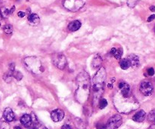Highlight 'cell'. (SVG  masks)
I'll list each match as a JSON object with an SVG mask.
<instances>
[{"instance_id": "4", "label": "cell", "mask_w": 155, "mask_h": 129, "mask_svg": "<svg viewBox=\"0 0 155 129\" xmlns=\"http://www.w3.org/2000/svg\"><path fill=\"white\" fill-rule=\"evenodd\" d=\"M26 68L33 74H40L44 72V66L39 58L36 57H27L24 59Z\"/></svg>"}, {"instance_id": "23", "label": "cell", "mask_w": 155, "mask_h": 129, "mask_svg": "<svg viewBox=\"0 0 155 129\" xmlns=\"http://www.w3.org/2000/svg\"><path fill=\"white\" fill-rule=\"evenodd\" d=\"M3 30L6 34H11L13 33V27L11 24H6L3 27Z\"/></svg>"}, {"instance_id": "8", "label": "cell", "mask_w": 155, "mask_h": 129, "mask_svg": "<svg viewBox=\"0 0 155 129\" xmlns=\"http://www.w3.org/2000/svg\"><path fill=\"white\" fill-rule=\"evenodd\" d=\"M140 92L144 96H150L154 91L153 85L150 82H143L141 83L139 87Z\"/></svg>"}, {"instance_id": "12", "label": "cell", "mask_w": 155, "mask_h": 129, "mask_svg": "<svg viewBox=\"0 0 155 129\" xmlns=\"http://www.w3.org/2000/svg\"><path fill=\"white\" fill-rule=\"evenodd\" d=\"M20 121L24 127H30V125H32V118H31V116L29 114H23L21 117Z\"/></svg>"}, {"instance_id": "22", "label": "cell", "mask_w": 155, "mask_h": 129, "mask_svg": "<svg viewBox=\"0 0 155 129\" xmlns=\"http://www.w3.org/2000/svg\"><path fill=\"white\" fill-rule=\"evenodd\" d=\"M148 119L149 122L155 124V110H151V112H149L148 116Z\"/></svg>"}, {"instance_id": "17", "label": "cell", "mask_w": 155, "mask_h": 129, "mask_svg": "<svg viewBox=\"0 0 155 129\" xmlns=\"http://www.w3.org/2000/svg\"><path fill=\"white\" fill-rule=\"evenodd\" d=\"M32 122H33L34 124V128L36 129H49L47 128L44 125H43V123H41L38 120V118L36 116V115L32 113Z\"/></svg>"}, {"instance_id": "31", "label": "cell", "mask_w": 155, "mask_h": 129, "mask_svg": "<svg viewBox=\"0 0 155 129\" xmlns=\"http://www.w3.org/2000/svg\"><path fill=\"white\" fill-rule=\"evenodd\" d=\"M17 16L19 17H23L25 16V12H23V11H18L17 13Z\"/></svg>"}, {"instance_id": "29", "label": "cell", "mask_w": 155, "mask_h": 129, "mask_svg": "<svg viewBox=\"0 0 155 129\" xmlns=\"http://www.w3.org/2000/svg\"><path fill=\"white\" fill-rule=\"evenodd\" d=\"M148 74L149 76H153L154 74V70L153 68H149L148 70Z\"/></svg>"}, {"instance_id": "26", "label": "cell", "mask_w": 155, "mask_h": 129, "mask_svg": "<svg viewBox=\"0 0 155 129\" xmlns=\"http://www.w3.org/2000/svg\"><path fill=\"white\" fill-rule=\"evenodd\" d=\"M138 2V0H128L127 1L128 6L130 7V8H134V7L137 5Z\"/></svg>"}, {"instance_id": "6", "label": "cell", "mask_w": 155, "mask_h": 129, "mask_svg": "<svg viewBox=\"0 0 155 129\" xmlns=\"http://www.w3.org/2000/svg\"><path fill=\"white\" fill-rule=\"evenodd\" d=\"M52 63L59 70H64L67 65V59L61 54H55L52 56Z\"/></svg>"}, {"instance_id": "30", "label": "cell", "mask_w": 155, "mask_h": 129, "mask_svg": "<svg viewBox=\"0 0 155 129\" xmlns=\"http://www.w3.org/2000/svg\"><path fill=\"white\" fill-rule=\"evenodd\" d=\"M155 19V15H151V16H150V17H148V20H147V21L148 22H151V21H153V20H154Z\"/></svg>"}, {"instance_id": "34", "label": "cell", "mask_w": 155, "mask_h": 129, "mask_svg": "<svg viewBox=\"0 0 155 129\" xmlns=\"http://www.w3.org/2000/svg\"><path fill=\"white\" fill-rule=\"evenodd\" d=\"M149 129H155V124H153V125H151L149 128Z\"/></svg>"}, {"instance_id": "38", "label": "cell", "mask_w": 155, "mask_h": 129, "mask_svg": "<svg viewBox=\"0 0 155 129\" xmlns=\"http://www.w3.org/2000/svg\"><path fill=\"white\" fill-rule=\"evenodd\" d=\"M29 129H36V128H30Z\"/></svg>"}, {"instance_id": "27", "label": "cell", "mask_w": 155, "mask_h": 129, "mask_svg": "<svg viewBox=\"0 0 155 129\" xmlns=\"http://www.w3.org/2000/svg\"><path fill=\"white\" fill-rule=\"evenodd\" d=\"M0 129H10L9 123L7 122H0Z\"/></svg>"}, {"instance_id": "1", "label": "cell", "mask_w": 155, "mask_h": 129, "mask_svg": "<svg viewBox=\"0 0 155 129\" xmlns=\"http://www.w3.org/2000/svg\"><path fill=\"white\" fill-rule=\"evenodd\" d=\"M77 85L76 98L80 104H83L87 100L90 91V78L87 72L83 71L77 76Z\"/></svg>"}, {"instance_id": "5", "label": "cell", "mask_w": 155, "mask_h": 129, "mask_svg": "<svg viewBox=\"0 0 155 129\" xmlns=\"http://www.w3.org/2000/svg\"><path fill=\"white\" fill-rule=\"evenodd\" d=\"M85 4L84 0H64V6L67 10L71 11H77L83 7Z\"/></svg>"}, {"instance_id": "18", "label": "cell", "mask_w": 155, "mask_h": 129, "mask_svg": "<svg viewBox=\"0 0 155 129\" xmlns=\"http://www.w3.org/2000/svg\"><path fill=\"white\" fill-rule=\"evenodd\" d=\"M28 21L31 25L36 26L39 24V23L40 21V19L36 14H30L28 15Z\"/></svg>"}, {"instance_id": "19", "label": "cell", "mask_w": 155, "mask_h": 129, "mask_svg": "<svg viewBox=\"0 0 155 129\" xmlns=\"http://www.w3.org/2000/svg\"><path fill=\"white\" fill-rule=\"evenodd\" d=\"M111 54L114 56V57L117 60L121 59L122 55H123V49L121 48L120 49H116V48H113L111 50Z\"/></svg>"}, {"instance_id": "7", "label": "cell", "mask_w": 155, "mask_h": 129, "mask_svg": "<svg viewBox=\"0 0 155 129\" xmlns=\"http://www.w3.org/2000/svg\"><path fill=\"white\" fill-rule=\"evenodd\" d=\"M123 120L122 117L120 115H114V116L109 118L106 125V128L108 129H117L122 125Z\"/></svg>"}, {"instance_id": "32", "label": "cell", "mask_w": 155, "mask_h": 129, "mask_svg": "<svg viewBox=\"0 0 155 129\" xmlns=\"http://www.w3.org/2000/svg\"><path fill=\"white\" fill-rule=\"evenodd\" d=\"M61 129H71V127H70L69 125H64L61 127Z\"/></svg>"}, {"instance_id": "37", "label": "cell", "mask_w": 155, "mask_h": 129, "mask_svg": "<svg viewBox=\"0 0 155 129\" xmlns=\"http://www.w3.org/2000/svg\"><path fill=\"white\" fill-rule=\"evenodd\" d=\"M2 112L0 111V118H2Z\"/></svg>"}, {"instance_id": "35", "label": "cell", "mask_w": 155, "mask_h": 129, "mask_svg": "<svg viewBox=\"0 0 155 129\" xmlns=\"http://www.w3.org/2000/svg\"><path fill=\"white\" fill-rule=\"evenodd\" d=\"M108 86L109 88H112L114 85H113L112 84H111V83H109V84H108Z\"/></svg>"}, {"instance_id": "2", "label": "cell", "mask_w": 155, "mask_h": 129, "mask_svg": "<svg viewBox=\"0 0 155 129\" xmlns=\"http://www.w3.org/2000/svg\"><path fill=\"white\" fill-rule=\"evenodd\" d=\"M106 78V71L103 66H101L98 72H96L93 78V97H92V103L94 105L98 104L101 97L103 94L104 88V82Z\"/></svg>"}, {"instance_id": "21", "label": "cell", "mask_w": 155, "mask_h": 129, "mask_svg": "<svg viewBox=\"0 0 155 129\" xmlns=\"http://www.w3.org/2000/svg\"><path fill=\"white\" fill-rule=\"evenodd\" d=\"M0 15H1V17L3 18H8L9 15H11L10 10H9L7 8H2L0 9Z\"/></svg>"}, {"instance_id": "14", "label": "cell", "mask_w": 155, "mask_h": 129, "mask_svg": "<svg viewBox=\"0 0 155 129\" xmlns=\"http://www.w3.org/2000/svg\"><path fill=\"white\" fill-rule=\"evenodd\" d=\"M145 116H146V113L144 110H139L138 112H137L136 114L134 115L133 117H132V120L137 122H142L144 120Z\"/></svg>"}, {"instance_id": "10", "label": "cell", "mask_w": 155, "mask_h": 129, "mask_svg": "<svg viewBox=\"0 0 155 129\" xmlns=\"http://www.w3.org/2000/svg\"><path fill=\"white\" fill-rule=\"evenodd\" d=\"M2 117L7 122H11L15 120V116L11 108L7 107L6 109H5L4 112H2Z\"/></svg>"}, {"instance_id": "24", "label": "cell", "mask_w": 155, "mask_h": 129, "mask_svg": "<svg viewBox=\"0 0 155 129\" xmlns=\"http://www.w3.org/2000/svg\"><path fill=\"white\" fill-rule=\"evenodd\" d=\"M12 77L15 78L17 80H21L22 78H23V75L21 74V72H19V71H16L15 70L12 73Z\"/></svg>"}, {"instance_id": "36", "label": "cell", "mask_w": 155, "mask_h": 129, "mask_svg": "<svg viewBox=\"0 0 155 129\" xmlns=\"http://www.w3.org/2000/svg\"><path fill=\"white\" fill-rule=\"evenodd\" d=\"M14 129H21V128L20 127V126H15Z\"/></svg>"}, {"instance_id": "20", "label": "cell", "mask_w": 155, "mask_h": 129, "mask_svg": "<svg viewBox=\"0 0 155 129\" xmlns=\"http://www.w3.org/2000/svg\"><path fill=\"white\" fill-rule=\"evenodd\" d=\"M120 68L122 70H126L130 68V64L127 59H123L120 62Z\"/></svg>"}, {"instance_id": "11", "label": "cell", "mask_w": 155, "mask_h": 129, "mask_svg": "<svg viewBox=\"0 0 155 129\" xmlns=\"http://www.w3.org/2000/svg\"><path fill=\"white\" fill-rule=\"evenodd\" d=\"M118 88L120 90V93L123 96L131 95L130 93V87L125 82H120L118 85Z\"/></svg>"}, {"instance_id": "9", "label": "cell", "mask_w": 155, "mask_h": 129, "mask_svg": "<svg viewBox=\"0 0 155 129\" xmlns=\"http://www.w3.org/2000/svg\"><path fill=\"white\" fill-rule=\"evenodd\" d=\"M64 112L61 109H56L51 112V118L55 122H61L64 118Z\"/></svg>"}, {"instance_id": "39", "label": "cell", "mask_w": 155, "mask_h": 129, "mask_svg": "<svg viewBox=\"0 0 155 129\" xmlns=\"http://www.w3.org/2000/svg\"><path fill=\"white\" fill-rule=\"evenodd\" d=\"M154 32H155V26H154Z\"/></svg>"}, {"instance_id": "15", "label": "cell", "mask_w": 155, "mask_h": 129, "mask_svg": "<svg viewBox=\"0 0 155 129\" xmlns=\"http://www.w3.org/2000/svg\"><path fill=\"white\" fill-rule=\"evenodd\" d=\"M102 63V58L99 55H96L94 57L92 61V68L93 70L98 69V68L101 67Z\"/></svg>"}, {"instance_id": "28", "label": "cell", "mask_w": 155, "mask_h": 129, "mask_svg": "<svg viewBox=\"0 0 155 129\" xmlns=\"http://www.w3.org/2000/svg\"><path fill=\"white\" fill-rule=\"evenodd\" d=\"M96 128L97 129H106V125H104V124H97L96 125Z\"/></svg>"}, {"instance_id": "3", "label": "cell", "mask_w": 155, "mask_h": 129, "mask_svg": "<svg viewBox=\"0 0 155 129\" xmlns=\"http://www.w3.org/2000/svg\"><path fill=\"white\" fill-rule=\"evenodd\" d=\"M114 102L117 110L123 113H129L138 107V102L132 98V95L123 96L120 92L114 97Z\"/></svg>"}, {"instance_id": "25", "label": "cell", "mask_w": 155, "mask_h": 129, "mask_svg": "<svg viewBox=\"0 0 155 129\" xmlns=\"http://www.w3.org/2000/svg\"><path fill=\"white\" fill-rule=\"evenodd\" d=\"M98 104H99L100 109H104V108H105L108 106V101H107V100L104 99V98L100 99Z\"/></svg>"}, {"instance_id": "16", "label": "cell", "mask_w": 155, "mask_h": 129, "mask_svg": "<svg viewBox=\"0 0 155 129\" xmlns=\"http://www.w3.org/2000/svg\"><path fill=\"white\" fill-rule=\"evenodd\" d=\"M81 27V23L80 21H79L77 20H75L73 21L70 22L68 24V30L71 31V32H75L78 30Z\"/></svg>"}, {"instance_id": "33", "label": "cell", "mask_w": 155, "mask_h": 129, "mask_svg": "<svg viewBox=\"0 0 155 129\" xmlns=\"http://www.w3.org/2000/svg\"><path fill=\"white\" fill-rule=\"evenodd\" d=\"M150 10H151L152 12H155V6L154 5H151V6H150Z\"/></svg>"}, {"instance_id": "13", "label": "cell", "mask_w": 155, "mask_h": 129, "mask_svg": "<svg viewBox=\"0 0 155 129\" xmlns=\"http://www.w3.org/2000/svg\"><path fill=\"white\" fill-rule=\"evenodd\" d=\"M127 60L130 62V66H132L134 68L138 67V66H139V58H138V56H136V55H130L128 57Z\"/></svg>"}]
</instances>
